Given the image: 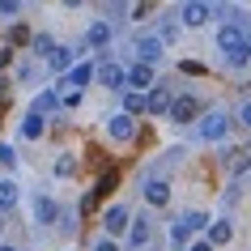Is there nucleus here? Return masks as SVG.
<instances>
[{
    "label": "nucleus",
    "mask_w": 251,
    "mask_h": 251,
    "mask_svg": "<svg viewBox=\"0 0 251 251\" xmlns=\"http://www.w3.org/2000/svg\"><path fill=\"white\" fill-rule=\"evenodd\" d=\"M217 51H222L234 68H243L251 60V43H247V34H243L238 26H222L217 30Z\"/></svg>",
    "instance_id": "f257e3e1"
},
{
    "label": "nucleus",
    "mask_w": 251,
    "mask_h": 251,
    "mask_svg": "<svg viewBox=\"0 0 251 251\" xmlns=\"http://www.w3.org/2000/svg\"><path fill=\"white\" fill-rule=\"evenodd\" d=\"M132 213L124 209V204H111V209L102 213V230H106V238H119V234H128V230H132Z\"/></svg>",
    "instance_id": "f03ea898"
},
{
    "label": "nucleus",
    "mask_w": 251,
    "mask_h": 251,
    "mask_svg": "<svg viewBox=\"0 0 251 251\" xmlns=\"http://www.w3.org/2000/svg\"><path fill=\"white\" fill-rule=\"evenodd\" d=\"M213 13H217V9L204 4V0H187V4H179V26H204Z\"/></svg>",
    "instance_id": "7ed1b4c3"
},
{
    "label": "nucleus",
    "mask_w": 251,
    "mask_h": 251,
    "mask_svg": "<svg viewBox=\"0 0 251 251\" xmlns=\"http://www.w3.org/2000/svg\"><path fill=\"white\" fill-rule=\"evenodd\" d=\"M128 90H132V94H153V90H158L153 68H149V64H132V68H128Z\"/></svg>",
    "instance_id": "20e7f679"
},
{
    "label": "nucleus",
    "mask_w": 251,
    "mask_h": 251,
    "mask_svg": "<svg viewBox=\"0 0 251 251\" xmlns=\"http://www.w3.org/2000/svg\"><path fill=\"white\" fill-rule=\"evenodd\" d=\"M98 81H102L106 90H128V68L115 64V60H102L98 64Z\"/></svg>",
    "instance_id": "39448f33"
},
{
    "label": "nucleus",
    "mask_w": 251,
    "mask_h": 251,
    "mask_svg": "<svg viewBox=\"0 0 251 251\" xmlns=\"http://www.w3.org/2000/svg\"><path fill=\"white\" fill-rule=\"evenodd\" d=\"M226 132H230V115H222V111H213V115L200 119V136L204 141H222Z\"/></svg>",
    "instance_id": "423d86ee"
},
{
    "label": "nucleus",
    "mask_w": 251,
    "mask_h": 251,
    "mask_svg": "<svg viewBox=\"0 0 251 251\" xmlns=\"http://www.w3.org/2000/svg\"><path fill=\"white\" fill-rule=\"evenodd\" d=\"M132 132H136V124H132L128 111H119V115L106 119V136H111V141H132Z\"/></svg>",
    "instance_id": "0eeeda50"
},
{
    "label": "nucleus",
    "mask_w": 251,
    "mask_h": 251,
    "mask_svg": "<svg viewBox=\"0 0 251 251\" xmlns=\"http://www.w3.org/2000/svg\"><path fill=\"white\" fill-rule=\"evenodd\" d=\"M196 115H200V102L192 98V94H179L175 106H171V119H175V124H192Z\"/></svg>",
    "instance_id": "6e6552de"
},
{
    "label": "nucleus",
    "mask_w": 251,
    "mask_h": 251,
    "mask_svg": "<svg viewBox=\"0 0 251 251\" xmlns=\"http://www.w3.org/2000/svg\"><path fill=\"white\" fill-rule=\"evenodd\" d=\"M145 204H153V209H166V204H171V183L149 179V183H145Z\"/></svg>",
    "instance_id": "1a4fd4ad"
},
{
    "label": "nucleus",
    "mask_w": 251,
    "mask_h": 251,
    "mask_svg": "<svg viewBox=\"0 0 251 251\" xmlns=\"http://www.w3.org/2000/svg\"><path fill=\"white\" fill-rule=\"evenodd\" d=\"M90 81H98V64H73V73L64 77V85H73V90H85Z\"/></svg>",
    "instance_id": "9d476101"
},
{
    "label": "nucleus",
    "mask_w": 251,
    "mask_h": 251,
    "mask_svg": "<svg viewBox=\"0 0 251 251\" xmlns=\"http://www.w3.org/2000/svg\"><path fill=\"white\" fill-rule=\"evenodd\" d=\"M132 47H136V55H141V64H149V68L162 60V43L153 39V34H149V39H136Z\"/></svg>",
    "instance_id": "9b49d317"
},
{
    "label": "nucleus",
    "mask_w": 251,
    "mask_h": 251,
    "mask_svg": "<svg viewBox=\"0 0 251 251\" xmlns=\"http://www.w3.org/2000/svg\"><path fill=\"white\" fill-rule=\"evenodd\" d=\"M149 238H153V226H149V217H136L132 222V230H128V247L132 251H141L149 243Z\"/></svg>",
    "instance_id": "f8f14e48"
},
{
    "label": "nucleus",
    "mask_w": 251,
    "mask_h": 251,
    "mask_svg": "<svg viewBox=\"0 0 251 251\" xmlns=\"http://www.w3.org/2000/svg\"><path fill=\"white\" fill-rule=\"evenodd\" d=\"M34 217H39L43 226H55V222H60V204L47 200V196H39V200H34Z\"/></svg>",
    "instance_id": "ddd939ff"
},
{
    "label": "nucleus",
    "mask_w": 251,
    "mask_h": 251,
    "mask_svg": "<svg viewBox=\"0 0 251 251\" xmlns=\"http://www.w3.org/2000/svg\"><path fill=\"white\" fill-rule=\"evenodd\" d=\"M171 106H175V98L166 94V85H158L149 94V115H171Z\"/></svg>",
    "instance_id": "4468645a"
},
{
    "label": "nucleus",
    "mask_w": 251,
    "mask_h": 251,
    "mask_svg": "<svg viewBox=\"0 0 251 251\" xmlns=\"http://www.w3.org/2000/svg\"><path fill=\"white\" fill-rule=\"evenodd\" d=\"M85 47H111V26L106 22H94L85 30Z\"/></svg>",
    "instance_id": "2eb2a0df"
},
{
    "label": "nucleus",
    "mask_w": 251,
    "mask_h": 251,
    "mask_svg": "<svg viewBox=\"0 0 251 251\" xmlns=\"http://www.w3.org/2000/svg\"><path fill=\"white\" fill-rule=\"evenodd\" d=\"M17 200H22V192H17V183H13V179H0V213L17 209Z\"/></svg>",
    "instance_id": "dca6fc26"
},
{
    "label": "nucleus",
    "mask_w": 251,
    "mask_h": 251,
    "mask_svg": "<svg viewBox=\"0 0 251 251\" xmlns=\"http://www.w3.org/2000/svg\"><path fill=\"white\" fill-rule=\"evenodd\" d=\"M47 68H51V73H73V51H68V47H55L51 51V60H47Z\"/></svg>",
    "instance_id": "f3484780"
},
{
    "label": "nucleus",
    "mask_w": 251,
    "mask_h": 251,
    "mask_svg": "<svg viewBox=\"0 0 251 251\" xmlns=\"http://www.w3.org/2000/svg\"><path fill=\"white\" fill-rule=\"evenodd\" d=\"M55 106H60V94H55V90H43L39 98H34V115H51Z\"/></svg>",
    "instance_id": "a211bd4d"
},
{
    "label": "nucleus",
    "mask_w": 251,
    "mask_h": 251,
    "mask_svg": "<svg viewBox=\"0 0 251 251\" xmlns=\"http://www.w3.org/2000/svg\"><path fill=\"white\" fill-rule=\"evenodd\" d=\"M230 234H234V230H230V222H226V217H217V222L209 226V243H213V247H222V243H230Z\"/></svg>",
    "instance_id": "6ab92c4d"
},
{
    "label": "nucleus",
    "mask_w": 251,
    "mask_h": 251,
    "mask_svg": "<svg viewBox=\"0 0 251 251\" xmlns=\"http://www.w3.org/2000/svg\"><path fill=\"white\" fill-rule=\"evenodd\" d=\"M124 111H128V115H141V111H149V94H124Z\"/></svg>",
    "instance_id": "aec40b11"
},
{
    "label": "nucleus",
    "mask_w": 251,
    "mask_h": 251,
    "mask_svg": "<svg viewBox=\"0 0 251 251\" xmlns=\"http://www.w3.org/2000/svg\"><path fill=\"white\" fill-rule=\"evenodd\" d=\"M22 136H26V141H39V136H43V115L30 111V115L22 119Z\"/></svg>",
    "instance_id": "412c9836"
},
{
    "label": "nucleus",
    "mask_w": 251,
    "mask_h": 251,
    "mask_svg": "<svg viewBox=\"0 0 251 251\" xmlns=\"http://www.w3.org/2000/svg\"><path fill=\"white\" fill-rule=\"evenodd\" d=\"M187 234H192V230H187L183 222H175V226H171V247H175V251H187V247H192Z\"/></svg>",
    "instance_id": "4be33fe9"
},
{
    "label": "nucleus",
    "mask_w": 251,
    "mask_h": 251,
    "mask_svg": "<svg viewBox=\"0 0 251 251\" xmlns=\"http://www.w3.org/2000/svg\"><path fill=\"white\" fill-rule=\"evenodd\" d=\"M60 106H81V90H73V85H64V81H60Z\"/></svg>",
    "instance_id": "5701e85b"
},
{
    "label": "nucleus",
    "mask_w": 251,
    "mask_h": 251,
    "mask_svg": "<svg viewBox=\"0 0 251 251\" xmlns=\"http://www.w3.org/2000/svg\"><path fill=\"white\" fill-rule=\"evenodd\" d=\"M183 226H187V230H204V234H209V217H204V213H187V217H183Z\"/></svg>",
    "instance_id": "b1692460"
},
{
    "label": "nucleus",
    "mask_w": 251,
    "mask_h": 251,
    "mask_svg": "<svg viewBox=\"0 0 251 251\" xmlns=\"http://www.w3.org/2000/svg\"><path fill=\"white\" fill-rule=\"evenodd\" d=\"M77 171V158H73V153H60V158H55V175H73Z\"/></svg>",
    "instance_id": "393cba45"
},
{
    "label": "nucleus",
    "mask_w": 251,
    "mask_h": 251,
    "mask_svg": "<svg viewBox=\"0 0 251 251\" xmlns=\"http://www.w3.org/2000/svg\"><path fill=\"white\" fill-rule=\"evenodd\" d=\"M51 51H55V43L47 39V34H39V39H34V55H43V60H51Z\"/></svg>",
    "instance_id": "a878e982"
},
{
    "label": "nucleus",
    "mask_w": 251,
    "mask_h": 251,
    "mask_svg": "<svg viewBox=\"0 0 251 251\" xmlns=\"http://www.w3.org/2000/svg\"><path fill=\"white\" fill-rule=\"evenodd\" d=\"M247 162H251V153H247V149H238V153H230V158H226V166H230V171H243Z\"/></svg>",
    "instance_id": "bb28decb"
},
{
    "label": "nucleus",
    "mask_w": 251,
    "mask_h": 251,
    "mask_svg": "<svg viewBox=\"0 0 251 251\" xmlns=\"http://www.w3.org/2000/svg\"><path fill=\"white\" fill-rule=\"evenodd\" d=\"M13 13H22V4L17 0H0V17H13Z\"/></svg>",
    "instance_id": "cd10ccee"
},
{
    "label": "nucleus",
    "mask_w": 251,
    "mask_h": 251,
    "mask_svg": "<svg viewBox=\"0 0 251 251\" xmlns=\"http://www.w3.org/2000/svg\"><path fill=\"white\" fill-rule=\"evenodd\" d=\"M17 162V153H13V145H0V166H13Z\"/></svg>",
    "instance_id": "c85d7f7f"
},
{
    "label": "nucleus",
    "mask_w": 251,
    "mask_h": 251,
    "mask_svg": "<svg viewBox=\"0 0 251 251\" xmlns=\"http://www.w3.org/2000/svg\"><path fill=\"white\" fill-rule=\"evenodd\" d=\"M238 119L251 128V98H243V102H238Z\"/></svg>",
    "instance_id": "c756f323"
},
{
    "label": "nucleus",
    "mask_w": 251,
    "mask_h": 251,
    "mask_svg": "<svg viewBox=\"0 0 251 251\" xmlns=\"http://www.w3.org/2000/svg\"><path fill=\"white\" fill-rule=\"evenodd\" d=\"M94 251H119V243H115V238H98V243H94Z\"/></svg>",
    "instance_id": "7c9ffc66"
},
{
    "label": "nucleus",
    "mask_w": 251,
    "mask_h": 251,
    "mask_svg": "<svg viewBox=\"0 0 251 251\" xmlns=\"http://www.w3.org/2000/svg\"><path fill=\"white\" fill-rule=\"evenodd\" d=\"M187 251H217V247H213L209 238H204V243H192V247H187Z\"/></svg>",
    "instance_id": "2f4dec72"
},
{
    "label": "nucleus",
    "mask_w": 251,
    "mask_h": 251,
    "mask_svg": "<svg viewBox=\"0 0 251 251\" xmlns=\"http://www.w3.org/2000/svg\"><path fill=\"white\" fill-rule=\"evenodd\" d=\"M0 230H4V213H0Z\"/></svg>",
    "instance_id": "473e14b6"
},
{
    "label": "nucleus",
    "mask_w": 251,
    "mask_h": 251,
    "mask_svg": "<svg viewBox=\"0 0 251 251\" xmlns=\"http://www.w3.org/2000/svg\"><path fill=\"white\" fill-rule=\"evenodd\" d=\"M0 251H17V247H0Z\"/></svg>",
    "instance_id": "72a5a7b5"
}]
</instances>
